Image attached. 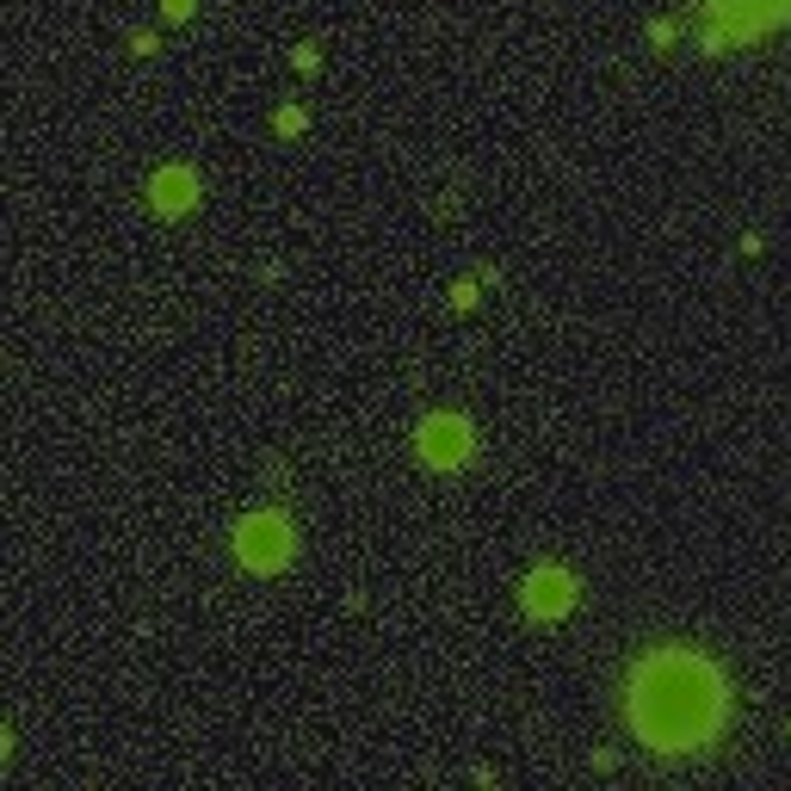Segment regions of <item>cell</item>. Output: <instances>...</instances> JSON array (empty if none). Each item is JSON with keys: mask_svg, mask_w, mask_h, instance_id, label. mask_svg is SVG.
I'll return each mask as SVG.
<instances>
[{"mask_svg": "<svg viewBox=\"0 0 791 791\" xmlns=\"http://www.w3.org/2000/svg\"><path fill=\"white\" fill-rule=\"evenodd\" d=\"M631 730L662 755L706 748L723 723V680L706 655L692 650H655L631 674Z\"/></svg>", "mask_w": 791, "mask_h": 791, "instance_id": "1", "label": "cell"}, {"mask_svg": "<svg viewBox=\"0 0 791 791\" xmlns=\"http://www.w3.org/2000/svg\"><path fill=\"white\" fill-rule=\"evenodd\" d=\"M706 13L718 19V32L706 37V50H723V44H748L767 25L791 19V0H706Z\"/></svg>", "mask_w": 791, "mask_h": 791, "instance_id": "2", "label": "cell"}, {"mask_svg": "<svg viewBox=\"0 0 791 791\" xmlns=\"http://www.w3.org/2000/svg\"><path fill=\"white\" fill-rule=\"evenodd\" d=\"M236 551L248 569H278L285 557H291V526L278 514H248L236 526Z\"/></svg>", "mask_w": 791, "mask_h": 791, "instance_id": "3", "label": "cell"}, {"mask_svg": "<svg viewBox=\"0 0 791 791\" xmlns=\"http://www.w3.org/2000/svg\"><path fill=\"white\" fill-rule=\"evenodd\" d=\"M421 458H427L433 470H458L470 458V427L458 414H427V421H421Z\"/></svg>", "mask_w": 791, "mask_h": 791, "instance_id": "4", "label": "cell"}, {"mask_svg": "<svg viewBox=\"0 0 791 791\" xmlns=\"http://www.w3.org/2000/svg\"><path fill=\"white\" fill-rule=\"evenodd\" d=\"M569 606H575V582L563 569H532L526 575V612L532 619H563Z\"/></svg>", "mask_w": 791, "mask_h": 791, "instance_id": "5", "label": "cell"}, {"mask_svg": "<svg viewBox=\"0 0 791 791\" xmlns=\"http://www.w3.org/2000/svg\"><path fill=\"white\" fill-rule=\"evenodd\" d=\"M149 198H156V210L173 217V210H186L192 198H198V180H192L186 168H161L156 180H149Z\"/></svg>", "mask_w": 791, "mask_h": 791, "instance_id": "6", "label": "cell"}, {"mask_svg": "<svg viewBox=\"0 0 791 791\" xmlns=\"http://www.w3.org/2000/svg\"><path fill=\"white\" fill-rule=\"evenodd\" d=\"M161 7H168V19H186L192 13V0H161Z\"/></svg>", "mask_w": 791, "mask_h": 791, "instance_id": "7", "label": "cell"}]
</instances>
